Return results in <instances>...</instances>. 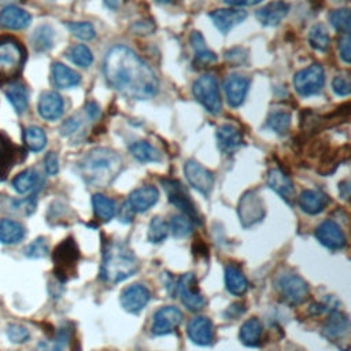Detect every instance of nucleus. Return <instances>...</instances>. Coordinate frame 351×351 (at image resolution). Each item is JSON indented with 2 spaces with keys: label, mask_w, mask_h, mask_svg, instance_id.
Here are the masks:
<instances>
[{
  "label": "nucleus",
  "mask_w": 351,
  "mask_h": 351,
  "mask_svg": "<svg viewBox=\"0 0 351 351\" xmlns=\"http://www.w3.org/2000/svg\"><path fill=\"white\" fill-rule=\"evenodd\" d=\"M103 73L107 84L129 99L147 100L159 90L154 70L125 45H115L107 51Z\"/></svg>",
  "instance_id": "f257e3e1"
},
{
  "label": "nucleus",
  "mask_w": 351,
  "mask_h": 351,
  "mask_svg": "<svg viewBox=\"0 0 351 351\" xmlns=\"http://www.w3.org/2000/svg\"><path fill=\"white\" fill-rule=\"evenodd\" d=\"M267 185L284 200L291 203L295 197V188L289 177L278 169H271L267 174Z\"/></svg>",
  "instance_id": "393cba45"
},
{
  "label": "nucleus",
  "mask_w": 351,
  "mask_h": 351,
  "mask_svg": "<svg viewBox=\"0 0 351 351\" xmlns=\"http://www.w3.org/2000/svg\"><path fill=\"white\" fill-rule=\"evenodd\" d=\"M133 213H134V211L129 207V204L125 203V204L122 206V208H121L119 221H122V222H129V221L132 219V217H133Z\"/></svg>",
  "instance_id": "6e6d98bb"
},
{
  "label": "nucleus",
  "mask_w": 351,
  "mask_h": 351,
  "mask_svg": "<svg viewBox=\"0 0 351 351\" xmlns=\"http://www.w3.org/2000/svg\"><path fill=\"white\" fill-rule=\"evenodd\" d=\"M14 0H0V4H5V3H11Z\"/></svg>",
  "instance_id": "680f3d73"
},
{
  "label": "nucleus",
  "mask_w": 351,
  "mask_h": 351,
  "mask_svg": "<svg viewBox=\"0 0 351 351\" xmlns=\"http://www.w3.org/2000/svg\"><path fill=\"white\" fill-rule=\"evenodd\" d=\"M318 241L330 250H340L346 245V236L341 228L332 219H325L315 229Z\"/></svg>",
  "instance_id": "f3484780"
},
{
  "label": "nucleus",
  "mask_w": 351,
  "mask_h": 351,
  "mask_svg": "<svg viewBox=\"0 0 351 351\" xmlns=\"http://www.w3.org/2000/svg\"><path fill=\"white\" fill-rule=\"evenodd\" d=\"M351 40H350V34H343V37L339 40V52H340V58L346 62L350 63L351 60Z\"/></svg>",
  "instance_id": "8fccbe9b"
},
{
  "label": "nucleus",
  "mask_w": 351,
  "mask_h": 351,
  "mask_svg": "<svg viewBox=\"0 0 351 351\" xmlns=\"http://www.w3.org/2000/svg\"><path fill=\"white\" fill-rule=\"evenodd\" d=\"M182 313L174 306H163L158 308L152 317L151 332L155 336H162L176 330L182 322Z\"/></svg>",
  "instance_id": "9d476101"
},
{
  "label": "nucleus",
  "mask_w": 351,
  "mask_h": 351,
  "mask_svg": "<svg viewBox=\"0 0 351 351\" xmlns=\"http://www.w3.org/2000/svg\"><path fill=\"white\" fill-rule=\"evenodd\" d=\"M289 5L281 0L271 1L256 11V19L263 26H276L278 25L288 14Z\"/></svg>",
  "instance_id": "5701e85b"
},
{
  "label": "nucleus",
  "mask_w": 351,
  "mask_h": 351,
  "mask_svg": "<svg viewBox=\"0 0 351 351\" xmlns=\"http://www.w3.org/2000/svg\"><path fill=\"white\" fill-rule=\"evenodd\" d=\"M169 230H171L176 237H186L193 230V222L184 214L173 215L169 223Z\"/></svg>",
  "instance_id": "a19ab883"
},
{
  "label": "nucleus",
  "mask_w": 351,
  "mask_h": 351,
  "mask_svg": "<svg viewBox=\"0 0 351 351\" xmlns=\"http://www.w3.org/2000/svg\"><path fill=\"white\" fill-rule=\"evenodd\" d=\"M278 289L281 296L289 304H300L308 295L307 282L296 274H285L278 280Z\"/></svg>",
  "instance_id": "f8f14e48"
},
{
  "label": "nucleus",
  "mask_w": 351,
  "mask_h": 351,
  "mask_svg": "<svg viewBox=\"0 0 351 351\" xmlns=\"http://www.w3.org/2000/svg\"><path fill=\"white\" fill-rule=\"evenodd\" d=\"M325 84V71L321 64L314 63L293 75L295 90L303 96H311L318 93Z\"/></svg>",
  "instance_id": "6e6552de"
},
{
  "label": "nucleus",
  "mask_w": 351,
  "mask_h": 351,
  "mask_svg": "<svg viewBox=\"0 0 351 351\" xmlns=\"http://www.w3.org/2000/svg\"><path fill=\"white\" fill-rule=\"evenodd\" d=\"M30 14L16 5H7L0 12V26L4 29L21 30L27 27L30 25Z\"/></svg>",
  "instance_id": "4be33fe9"
},
{
  "label": "nucleus",
  "mask_w": 351,
  "mask_h": 351,
  "mask_svg": "<svg viewBox=\"0 0 351 351\" xmlns=\"http://www.w3.org/2000/svg\"><path fill=\"white\" fill-rule=\"evenodd\" d=\"M92 206H93V213H95L96 218H99L103 222L111 221L117 214L115 202L112 199L107 197L106 195L95 193L92 197Z\"/></svg>",
  "instance_id": "7c9ffc66"
},
{
  "label": "nucleus",
  "mask_w": 351,
  "mask_h": 351,
  "mask_svg": "<svg viewBox=\"0 0 351 351\" xmlns=\"http://www.w3.org/2000/svg\"><path fill=\"white\" fill-rule=\"evenodd\" d=\"M49 252L48 248V243L44 237H37L34 241H32L26 248H25V255L27 258H33V259H38V258H44L47 256Z\"/></svg>",
  "instance_id": "49530a36"
},
{
  "label": "nucleus",
  "mask_w": 351,
  "mask_h": 351,
  "mask_svg": "<svg viewBox=\"0 0 351 351\" xmlns=\"http://www.w3.org/2000/svg\"><path fill=\"white\" fill-rule=\"evenodd\" d=\"M23 151L16 147L5 134L0 133V181L5 180L10 170L23 160Z\"/></svg>",
  "instance_id": "2eb2a0df"
},
{
  "label": "nucleus",
  "mask_w": 351,
  "mask_h": 351,
  "mask_svg": "<svg viewBox=\"0 0 351 351\" xmlns=\"http://www.w3.org/2000/svg\"><path fill=\"white\" fill-rule=\"evenodd\" d=\"M44 167L49 176H55L59 171V160L55 152H48L44 158Z\"/></svg>",
  "instance_id": "3c124183"
},
{
  "label": "nucleus",
  "mask_w": 351,
  "mask_h": 351,
  "mask_svg": "<svg viewBox=\"0 0 351 351\" xmlns=\"http://www.w3.org/2000/svg\"><path fill=\"white\" fill-rule=\"evenodd\" d=\"M51 75H52L53 86L59 88V89H67V88L77 86L81 81V75L77 71H74L73 69H70L66 64L59 63V62L52 63Z\"/></svg>",
  "instance_id": "a878e982"
},
{
  "label": "nucleus",
  "mask_w": 351,
  "mask_h": 351,
  "mask_svg": "<svg viewBox=\"0 0 351 351\" xmlns=\"http://www.w3.org/2000/svg\"><path fill=\"white\" fill-rule=\"evenodd\" d=\"M218 148L223 154H232L243 144V136L233 125H222L217 129Z\"/></svg>",
  "instance_id": "b1692460"
},
{
  "label": "nucleus",
  "mask_w": 351,
  "mask_h": 351,
  "mask_svg": "<svg viewBox=\"0 0 351 351\" xmlns=\"http://www.w3.org/2000/svg\"><path fill=\"white\" fill-rule=\"evenodd\" d=\"M184 174L191 186L203 195H208L214 186V176L203 165L196 160H186L184 165Z\"/></svg>",
  "instance_id": "9b49d317"
},
{
  "label": "nucleus",
  "mask_w": 351,
  "mask_h": 351,
  "mask_svg": "<svg viewBox=\"0 0 351 351\" xmlns=\"http://www.w3.org/2000/svg\"><path fill=\"white\" fill-rule=\"evenodd\" d=\"M308 43L317 51H326L330 44V37L328 34L326 27L322 23H315L308 33Z\"/></svg>",
  "instance_id": "4c0bfd02"
},
{
  "label": "nucleus",
  "mask_w": 351,
  "mask_h": 351,
  "mask_svg": "<svg viewBox=\"0 0 351 351\" xmlns=\"http://www.w3.org/2000/svg\"><path fill=\"white\" fill-rule=\"evenodd\" d=\"M53 37L55 33L49 25H40L32 36V44L37 52H45L52 48Z\"/></svg>",
  "instance_id": "c9c22d12"
},
{
  "label": "nucleus",
  "mask_w": 351,
  "mask_h": 351,
  "mask_svg": "<svg viewBox=\"0 0 351 351\" xmlns=\"http://www.w3.org/2000/svg\"><path fill=\"white\" fill-rule=\"evenodd\" d=\"M239 215L244 226L259 222L265 215V207L261 197L255 192H247L239 203Z\"/></svg>",
  "instance_id": "4468645a"
},
{
  "label": "nucleus",
  "mask_w": 351,
  "mask_h": 351,
  "mask_svg": "<svg viewBox=\"0 0 351 351\" xmlns=\"http://www.w3.org/2000/svg\"><path fill=\"white\" fill-rule=\"evenodd\" d=\"M299 207L307 213V214H318L321 213L329 203V197L321 192V191H315V189H307L303 191L298 199Z\"/></svg>",
  "instance_id": "bb28decb"
},
{
  "label": "nucleus",
  "mask_w": 351,
  "mask_h": 351,
  "mask_svg": "<svg viewBox=\"0 0 351 351\" xmlns=\"http://www.w3.org/2000/svg\"><path fill=\"white\" fill-rule=\"evenodd\" d=\"M228 5H234V7H244V5H255L259 4L262 0H223Z\"/></svg>",
  "instance_id": "4d7b16f0"
},
{
  "label": "nucleus",
  "mask_w": 351,
  "mask_h": 351,
  "mask_svg": "<svg viewBox=\"0 0 351 351\" xmlns=\"http://www.w3.org/2000/svg\"><path fill=\"white\" fill-rule=\"evenodd\" d=\"M80 125H81V122H80L77 118L71 117V118L66 119V121L62 123V126H60V133H62L63 136H69V134L74 133V132L80 128Z\"/></svg>",
  "instance_id": "603ef678"
},
{
  "label": "nucleus",
  "mask_w": 351,
  "mask_h": 351,
  "mask_svg": "<svg viewBox=\"0 0 351 351\" xmlns=\"http://www.w3.org/2000/svg\"><path fill=\"white\" fill-rule=\"evenodd\" d=\"M196 60H199L202 63H211V62L217 60V56H215V53L213 51L204 49V51L196 53Z\"/></svg>",
  "instance_id": "5fc2aeb1"
},
{
  "label": "nucleus",
  "mask_w": 351,
  "mask_h": 351,
  "mask_svg": "<svg viewBox=\"0 0 351 351\" xmlns=\"http://www.w3.org/2000/svg\"><path fill=\"white\" fill-rule=\"evenodd\" d=\"M210 18L215 27L226 34L229 30H232L234 26L240 25L245 18L247 12L241 10H230V8H221V10H214L210 14Z\"/></svg>",
  "instance_id": "aec40b11"
},
{
  "label": "nucleus",
  "mask_w": 351,
  "mask_h": 351,
  "mask_svg": "<svg viewBox=\"0 0 351 351\" xmlns=\"http://www.w3.org/2000/svg\"><path fill=\"white\" fill-rule=\"evenodd\" d=\"M149 299H151V292L143 284L128 285L121 292V296H119L121 306L123 307V310L129 313L141 311L148 304Z\"/></svg>",
  "instance_id": "ddd939ff"
},
{
  "label": "nucleus",
  "mask_w": 351,
  "mask_h": 351,
  "mask_svg": "<svg viewBox=\"0 0 351 351\" xmlns=\"http://www.w3.org/2000/svg\"><path fill=\"white\" fill-rule=\"evenodd\" d=\"M130 154L143 163H148V162H159L160 160V152L151 145L147 141H136L129 147Z\"/></svg>",
  "instance_id": "f704fd0d"
},
{
  "label": "nucleus",
  "mask_w": 351,
  "mask_h": 351,
  "mask_svg": "<svg viewBox=\"0 0 351 351\" xmlns=\"http://www.w3.org/2000/svg\"><path fill=\"white\" fill-rule=\"evenodd\" d=\"M188 337L192 343L197 346H208L214 337V328L211 319L207 317L199 315L189 321L186 328Z\"/></svg>",
  "instance_id": "a211bd4d"
},
{
  "label": "nucleus",
  "mask_w": 351,
  "mask_h": 351,
  "mask_svg": "<svg viewBox=\"0 0 351 351\" xmlns=\"http://www.w3.org/2000/svg\"><path fill=\"white\" fill-rule=\"evenodd\" d=\"M329 21L332 23V26L341 32L343 34H348L350 33V27H351V19H350V10L348 8H339L335 10L329 14Z\"/></svg>",
  "instance_id": "79ce46f5"
},
{
  "label": "nucleus",
  "mask_w": 351,
  "mask_h": 351,
  "mask_svg": "<svg viewBox=\"0 0 351 351\" xmlns=\"http://www.w3.org/2000/svg\"><path fill=\"white\" fill-rule=\"evenodd\" d=\"M80 259V251L74 239H64L52 254L53 273L62 282L70 280L75 274V266Z\"/></svg>",
  "instance_id": "39448f33"
},
{
  "label": "nucleus",
  "mask_w": 351,
  "mask_h": 351,
  "mask_svg": "<svg viewBox=\"0 0 351 351\" xmlns=\"http://www.w3.org/2000/svg\"><path fill=\"white\" fill-rule=\"evenodd\" d=\"M7 336H8V339H10L12 343L22 344V343H25V341L29 340L30 333H29V330H27L25 326L18 325V324H11V325H8V328H7Z\"/></svg>",
  "instance_id": "de8ad7c7"
},
{
  "label": "nucleus",
  "mask_w": 351,
  "mask_h": 351,
  "mask_svg": "<svg viewBox=\"0 0 351 351\" xmlns=\"http://www.w3.org/2000/svg\"><path fill=\"white\" fill-rule=\"evenodd\" d=\"M86 114L90 117V118H96L99 115V106L93 101L88 103L86 104Z\"/></svg>",
  "instance_id": "13d9d810"
},
{
  "label": "nucleus",
  "mask_w": 351,
  "mask_h": 351,
  "mask_svg": "<svg viewBox=\"0 0 351 351\" xmlns=\"http://www.w3.org/2000/svg\"><path fill=\"white\" fill-rule=\"evenodd\" d=\"M225 285L228 292H230L232 295L240 296L247 291L248 281L239 267L229 265L225 269Z\"/></svg>",
  "instance_id": "cd10ccee"
},
{
  "label": "nucleus",
  "mask_w": 351,
  "mask_h": 351,
  "mask_svg": "<svg viewBox=\"0 0 351 351\" xmlns=\"http://www.w3.org/2000/svg\"><path fill=\"white\" fill-rule=\"evenodd\" d=\"M138 270V261L133 251L121 241L106 245L100 267V277L110 284L121 282Z\"/></svg>",
  "instance_id": "7ed1b4c3"
},
{
  "label": "nucleus",
  "mask_w": 351,
  "mask_h": 351,
  "mask_svg": "<svg viewBox=\"0 0 351 351\" xmlns=\"http://www.w3.org/2000/svg\"><path fill=\"white\" fill-rule=\"evenodd\" d=\"M332 89L337 96H347L351 92V82L348 74H339L332 81Z\"/></svg>",
  "instance_id": "09e8293b"
},
{
  "label": "nucleus",
  "mask_w": 351,
  "mask_h": 351,
  "mask_svg": "<svg viewBox=\"0 0 351 351\" xmlns=\"http://www.w3.org/2000/svg\"><path fill=\"white\" fill-rule=\"evenodd\" d=\"M158 3H160V4H169V3H173V1H176V0H156Z\"/></svg>",
  "instance_id": "052dcab7"
},
{
  "label": "nucleus",
  "mask_w": 351,
  "mask_h": 351,
  "mask_svg": "<svg viewBox=\"0 0 351 351\" xmlns=\"http://www.w3.org/2000/svg\"><path fill=\"white\" fill-rule=\"evenodd\" d=\"M119 1H121V0H104V4H106L108 8H111V10H117L118 5H119Z\"/></svg>",
  "instance_id": "bf43d9fd"
},
{
  "label": "nucleus",
  "mask_w": 351,
  "mask_h": 351,
  "mask_svg": "<svg viewBox=\"0 0 351 351\" xmlns=\"http://www.w3.org/2000/svg\"><path fill=\"white\" fill-rule=\"evenodd\" d=\"M122 169L121 156L110 148H95L80 162L82 178L93 186H107Z\"/></svg>",
  "instance_id": "f03ea898"
},
{
  "label": "nucleus",
  "mask_w": 351,
  "mask_h": 351,
  "mask_svg": "<svg viewBox=\"0 0 351 351\" xmlns=\"http://www.w3.org/2000/svg\"><path fill=\"white\" fill-rule=\"evenodd\" d=\"M5 96L12 104L16 114H23L29 106V92L23 84L14 82L7 86Z\"/></svg>",
  "instance_id": "c85d7f7f"
},
{
  "label": "nucleus",
  "mask_w": 351,
  "mask_h": 351,
  "mask_svg": "<svg viewBox=\"0 0 351 351\" xmlns=\"http://www.w3.org/2000/svg\"><path fill=\"white\" fill-rule=\"evenodd\" d=\"M159 199V192L155 186L152 185H145L134 189L129 197H128V204L134 213H144L149 210Z\"/></svg>",
  "instance_id": "6ab92c4d"
},
{
  "label": "nucleus",
  "mask_w": 351,
  "mask_h": 351,
  "mask_svg": "<svg viewBox=\"0 0 351 351\" xmlns=\"http://www.w3.org/2000/svg\"><path fill=\"white\" fill-rule=\"evenodd\" d=\"M66 26L70 30V33H73V36H75L80 40L89 41L96 36L95 27L90 22H69L66 23Z\"/></svg>",
  "instance_id": "c03bdc74"
},
{
  "label": "nucleus",
  "mask_w": 351,
  "mask_h": 351,
  "mask_svg": "<svg viewBox=\"0 0 351 351\" xmlns=\"http://www.w3.org/2000/svg\"><path fill=\"white\" fill-rule=\"evenodd\" d=\"M176 288H177V292H178V296H180L182 304L188 310L199 311L204 307L206 299L197 287V280L193 273L182 274L178 278Z\"/></svg>",
  "instance_id": "1a4fd4ad"
},
{
  "label": "nucleus",
  "mask_w": 351,
  "mask_h": 351,
  "mask_svg": "<svg viewBox=\"0 0 351 351\" xmlns=\"http://www.w3.org/2000/svg\"><path fill=\"white\" fill-rule=\"evenodd\" d=\"M250 88V78L241 74H229L225 78L223 89L228 104L230 107H239L244 103Z\"/></svg>",
  "instance_id": "dca6fc26"
},
{
  "label": "nucleus",
  "mask_w": 351,
  "mask_h": 351,
  "mask_svg": "<svg viewBox=\"0 0 351 351\" xmlns=\"http://www.w3.org/2000/svg\"><path fill=\"white\" fill-rule=\"evenodd\" d=\"M261 335H262V324L258 318H250L240 326V332H239L240 341L248 347L256 346L259 343Z\"/></svg>",
  "instance_id": "473e14b6"
},
{
  "label": "nucleus",
  "mask_w": 351,
  "mask_h": 351,
  "mask_svg": "<svg viewBox=\"0 0 351 351\" xmlns=\"http://www.w3.org/2000/svg\"><path fill=\"white\" fill-rule=\"evenodd\" d=\"M167 234L169 225L160 217H154L148 226V240L151 243H162Z\"/></svg>",
  "instance_id": "37998d69"
},
{
  "label": "nucleus",
  "mask_w": 351,
  "mask_h": 351,
  "mask_svg": "<svg viewBox=\"0 0 351 351\" xmlns=\"http://www.w3.org/2000/svg\"><path fill=\"white\" fill-rule=\"evenodd\" d=\"M160 182L163 185V189L166 191L169 202L173 206H176L177 208H180L182 211V214L186 215L192 222L200 225L202 221H200L197 208H196L193 200L191 199L188 191L185 189V186L180 181L171 180V178H165Z\"/></svg>",
  "instance_id": "0eeeda50"
},
{
  "label": "nucleus",
  "mask_w": 351,
  "mask_h": 351,
  "mask_svg": "<svg viewBox=\"0 0 351 351\" xmlns=\"http://www.w3.org/2000/svg\"><path fill=\"white\" fill-rule=\"evenodd\" d=\"M23 143H25V145L30 151L38 152V151H41L45 147L47 136H45L44 130L41 128H38V126H29L23 132Z\"/></svg>",
  "instance_id": "e433bc0d"
},
{
  "label": "nucleus",
  "mask_w": 351,
  "mask_h": 351,
  "mask_svg": "<svg viewBox=\"0 0 351 351\" xmlns=\"http://www.w3.org/2000/svg\"><path fill=\"white\" fill-rule=\"evenodd\" d=\"M40 174L34 169H26L12 180V186L18 193L32 192L38 186Z\"/></svg>",
  "instance_id": "72a5a7b5"
},
{
  "label": "nucleus",
  "mask_w": 351,
  "mask_h": 351,
  "mask_svg": "<svg viewBox=\"0 0 351 351\" xmlns=\"http://www.w3.org/2000/svg\"><path fill=\"white\" fill-rule=\"evenodd\" d=\"M348 329V318L340 311H332L324 324V335L326 337H339Z\"/></svg>",
  "instance_id": "2f4dec72"
},
{
  "label": "nucleus",
  "mask_w": 351,
  "mask_h": 351,
  "mask_svg": "<svg viewBox=\"0 0 351 351\" xmlns=\"http://www.w3.org/2000/svg\"><path fill=\"white\" fill-rule=\"evenodd\" d=\"M69 341V332L66 329L59 330L58 336L52 341H41L37 346V351H64Z\"/></svg>",
  "instance_id": "a18cd8bd"
},
{
  "label": "nucleus",
  "mask_w": 351,
  "mask_h": 351,
  "mask_svg": "<svg viewBox=\"0 0 351 351\" xmlns=\"http://www.w3.org/2000/svg\"><path fill=\"white\" fill-rule=\"evenodd\" d=\"M67 58L80 67H89L93 62V55L90 49L84 44H75L69 48Z\"/></svg>",
  "instance_id": "ea45409f"
},
{
  "label": "nucleus",
  "mask_w": 351,
  "mask_h": 351,
  "mask_svg": "<svg viewBox=\"0 0 351 351\" xmlns=\"http://www.w3.org/2000/svg\"><path fill=\"white\" fill-rule=\"evenodd\" d=\"M26 52L19 40L12 36L0 37V84L15 80L25 64Z\"/></svg>",
  "instance_id": "20e7f679"
},
{
  "label": "nucleus",
  "mask_w": 351,
  "mask_h": 351,
  "mask_svg": "<svg viewBox=\"0 0 351 351\" xmlns=\"http://www.w3.org/2000/svg\"><path fill=\"white\" fill-rule=\"evenodd\" d=\"M25 226L12 219H0V243L15 244L25 237Z\"/></svg>",
  "instance_id": "c756f323"
},
{
  "label": "nucleus",
  "mask_w": 351,
  "mask_h": 351,
  "mask_svg": "<svg viewBox=\"0 0 351 351\" xmlns=\"http://www.w3.org/2000/svg\"><path fill=\"white\" fill-rule=\"evenodd\" d=\"M192 92L195 99L211 114L217 115L222 110V103H221V95H219V88L218 82L214 75L211 74H204L199 77L192 86Z\"/></svg>",
  "instance_id": "423d86ee"
},
{
  "label": "nucleus",
  "mask_w": 351,
  "mask_h": 351,
  "mask_svg": "<svg viewBox=\"0 0 351 351\" xmlns=\"http://www.w3.org/2000/svg\"><path fill=\"white\" fill-rule=\"evenodd\" d=\"M266 126L277 134H285L291 126V114L288 111H273L267 117Z\"/></svg>",
  "instance_id": "58836bf2"
},
{
  "label": "nucleus",
  "mask_w": 351,
  "mask_h": 351,
  "mask_svg": "<svg viewBox=\"0 0 351 351\" xmlns=\"http://www.w3.org/2000/svg\"><path fill=\"white\" fill-rule=\"evenodd\" d=\"M63 107H64L63 99L56 92L48 90L40 96L38 114L41 118L47 121H55L60 118L63 114Z\"/></svg>",
  "instance_id": "412c9836"
},
{
  "label": "nucleus",
  "mask_w": 351,
  "mask_h": 351,
  "mask_svg": "<svg viewBox=\"0 0 351 351\" xmlns=\"http://www.w3.org/2000/svg\"><path fill=\"white\" fill-rule=\"evenodd\" d=\"M191 43H192V47L195 48V53L207 49L206 41H204L203 36L200 34V32H193V33H192V36H191Z\"/></svg>",
  "instance_id": "864d4df0"
}]
</instances>
